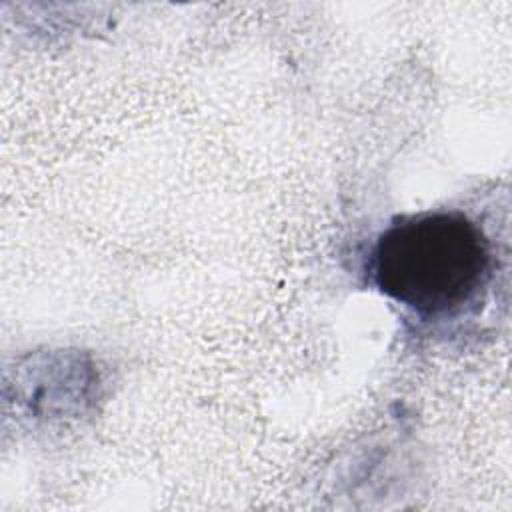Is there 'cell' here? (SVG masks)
I'll list each match as a JSON object with an SVG mask.
<instances>
[{
  "mask_svg": "<svg viewBox=\"0 0 512 512\" xmlns=\"http://www.w3.org/2000/svg\"><path fill=\"white\" fill-rule=\"evenodd\" d=\"M494 270L482 228L458 210L400 216L368 256L372 284L420 320H454L480 304Z\"/></svg>",
  "mask_w": 512,
  "mask_h": 512,
  "instance_id": "6da1fadb",
  "label": "cell"
}]
</instances>
